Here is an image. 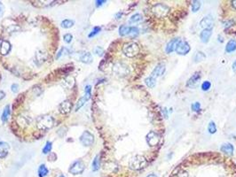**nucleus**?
Here are the masks:
<instances>
[{
    "mask_svg": "<svg viewBox=\"0 0 236 177\" xmlns=\"http://www.w3.org/2000/svg\"><path fill=\"white\" fill-rule=\"evenodd\" d=\"M148 166V160L144 156L136 155L134 156L129 163V167L133 171H140Z\"/></svg>",
    "mask_w": 236,
    "mask_h": 177,
    "instance_id": "nucleus-1",
    "label": "nucleus"
},
{
    "mask_svg": "<svg viewBox=\"0 0 236 177\" xmlns=\"http://www.w3.org/2000/svg\"><path fill=\"white\" fill-rule=\"evenodd\" d=\"M53 119L50 115H43L37 118V126L40 130H48L53 127Z\"/></svg>",
    "mask_w": 236,
    "mask_h": 177,
    "instance_id": "nucleus-2",
    "label": "nucleus"
},
{
    "mask_svg": "<svg viewBox=\"0 0 236 177\" xmlns=\"http://www.w3.org/2000/svg\"><path fill=\"white\" fill-rule=\"evenodd\" d=\"M152 13L157 17V18H164L166 17L170 13V7L163 3H157L153 6L152 7Z\"/></svg>",
    "mask_w": 236,
    "mask_h": 177,
    "instance_id": "nucleus-3",
    "label": "nucleus"
},
{
    "mask_svg": "<svg viewBox=\"0 0 236 177\" xmlns=\"http://www.w3.org/2000/svg\"><path fill=\"white\" fill-rule=\"evenodd\" d=\"M123 52L125 56L129 58H133L139 54L140 47L136 43H133V42L127 43L123 47Z\"/></svg>",
    "mask_w": 236,
    "mask_h": 177,
    "instance_id": "nucleus-4",
    "label": "nucleus"
},
{
    "mask_svg": "<svg viewBox=\"0 0 236 177\" xmlns=\"http://www.w3.org/2000/svg\"><path fill=\"white\" fill-rule=\"evenodd\" d=\"M113 73L119 77H125L130 74L129 67L123 62H116L113 67Z\"/></svg>",
    "mask_w": 236,
    "mask_h": 177,
    "instance_id": "nucleus-5",
    "label": "nucleus"
},
{
    "mask_svg": "<svg viewBox=\"0 0 236 177\" xmlns=\"http://www.w3.org/2000/svg\"><path fill=\"white\" fill-rule=\"evenodd\" d=\"M146 140H147V143H148V144L149 146L155 147V146H157L160 143L161 135L157 132H155V131H150L147 135Z\"/></svg>",
    "mask_w": 236,
    "mask_h": 177,
    "instance_id": "nucleus-6",
    "label": "nucleus"
},
{
    "mask_svg": "<svg viewBox=\"0 0 236 177\" xmlns=\"http://www.w3.org/2000/svg\"><path fill=\"white\" fill-rule=\"evenodd\" d=\"M80 142L84 146H91L94 143V135L89 131H84L80 136Z\"/></svg>",
    "mask_w": 236,
    "mask_h": 177,
    "instance_id": "nucleus-7",
    "label": "nucleus"
},
{
    "mask_svg": "<svg viewBox=\"0 0 236 177\" xmlns=\"http://www.w3.org/2000/svg\"><path fill=\"white\" fill-rule=\"evenodd\" d=\"M84 164L82 160L75 161L69 167V172L72 174H81L84 171Z\"/></svg>",
    "mask_w": 236,
    "mask_h": 177,
    "instance_id": "nucleus-8",
    "label": "nucleus"
},
{
    "mask_svg": "<svg viewBox=\"0 0 236 177\" xmlns=\"http://www.w3.org/2000/svg\"><path fill=\"white\" fill-rule=\"evenodd\" d=\"M190 50H191V47H190L189 44L186 41L180 40L178 42V44H177L175 51L178 55H186L190 52Z\"/></svg>",
    "mask_w": 236,
    "mask_h": 177,
    "instance_id": "nucleus-9",
    "label": "nucleus"
},
{
    "mask_svg": "<svg viewBox=\"0 0 236 177\" xmlns=\"http://www.w3.org/2000/svg\"><path fill=\"white\" fill-rule=\"evenodd\" d=\"M201 73L200 72L194 73V75L186 82V87H188L190 89L195 88L198 85L199 82L201 81Z\"/></svg>",
    "mask_w": 236,
    "mask_h": 177,
    "instance_id": "nucleus-10",
    "label": "nucleus"
},
{
    "mask_svg": "<svg viewBox=\"0 0 236 177\" xmlns=\"http://www.w3.org/2000/svg\"><path fill=\"white\" fill-rule=\"evenodd\" d=\"M200 26L203 29H209L211 30L214 27V20L211 15L205 16L200 22Z\"/></svg>",
    "mask_w": 236,
    "mask_h": 177,
    "instance_id": "nucleus-11",
    "label": "nucleus"
},
{
    "mask_svg": "<svg viewBox=\"0 0 236 177\" xmlns=\"http://www.w3.org/2000/svg\"><path fill=\"white\" fill-rule=\"evenodd\" d=\"M72 110V103L68 100H65L59 105V111L62 114H68Z\"/></svg>",
    "mask_w": 236,
    "mask_h": 177,
    "instance_id": "nucleus-12",
    "label": "nucleus"
},
{
    "mask_svg": "<svg viewBox=\"0 0 236 177\" xmlns=\"http://www.w3.org/2000/svg\"><path fill=\"white\" fill-rule=\"evenodd\" d=\"M165 70H166V68H165V65L164 64H162V63L161 64H158L155 67V69L153 70V72L151 74V76L154 77L155 79L157 78V77H160V76H162L165 73Z\"/></svg>",
    "mask_w": 236,
    "mask_h": 177,
    "instance_id": "nucleus-13",
    "label": "nucleus"
},
{
    "mask_svg": "<svg viewBox=\"0 0 236 177\" xmlns=\"http://www.w3.org/2000/svg\"><path fill=\"white\" fill-rule=\"evenodd\" d=\"M179 41H180V39H178V38L171 39V40L167 44V45H166V48H165V52H166V53L171 54V52H173L176 50L177 44H178Z\"/></svg>",
    "mask_w": 236,
    "mask_h": 177,
    "instance_id": "nucleus-14",
    "label": "nucleus"
},
{
    "mask_svg": "<svg viewBox=\"0 0 236 177\" xmlns=\"http://www.w3.org/2000/svg\"><path fill=\"white\" fill-rule=\"evenodd\" d=\"M11 51V44L6 41V40H3L1 42V44H0V53L2 55H7Z\"/></svg>",
    "mask_w": 236,
    "mask_h": 177,
    "instance_id": "nucleus-15",
    "label": "nucleus"
},
{
    "mask_svg": "<svg viewBox=\"0 0 236 177\" xmlns=\"http://www.w3.org/2000/svg\"><path fill=\"white\" fill-rule=\"evenodd\" d=\"M233 145L230 143H223L220 147V150L222 152H224V154L226 155H232L233 153Z\"/></svg>",
    "mask_w": 236,
    "mask_h": 177,
    "instance_id": "nucleus-16",
    "label": "nucleus"
},
{
    "mask_svg": "<svg viewBox=\"0 0 236 177\" xmlns=\"http://www.w3.org/2000/svg\"><path fill=\"white\" fill-rule=\"evenodd\" d=\"M212 35V31L209 30V29H203L201 34H200V38H201V41L204 44L208 43L210 37Z\"/></svg>",
    "mask_w": 236,
    "mask_h": 177,
    "instance_id": "nucleus-17",
    "label": "nucleus"
},
{
    "mask_svg": "<svg viewBox=\"0 0 236 177\" xmlns=\"http://www.w3.org/2000/svg\"><path fill=\"white\" fill-rule=\"evenodd\" d=\"M75 78L73 76H68L64 79L63 82H62V86L65 87L66 89H72L75 85Z\"/></svg>",
    "mask_w": 236,
    "mask_h": 177,
    "instance_id": "nucleus-18",
    "label": "nucleus"
},
{
    "mask_svg": "<svg viewBox=\"0 0 236 177\" xmlns=\"http://www.w3.org/2000/svg\"><path fill=\"white\" fill-rule=\"evenodd\" d=\"M80 61L84 64H90L92 62V56L90 52H85L80 55Z\"/></svg>",
    "mask_w": 236,
    "mask_h": 177,
    "instance_id": "nucleus-19",
    "label": "nucleus"
},
{
    "mask_svg": "<svg viewBox=\"0 0 236 177\" xmlns=\"http://www.w3.org/2000/svg\"><path fill=\"white\" fill-rule=\"evenodd\" d=\"M234 51H236V39H231L226 44L225 52L227 53H232Z\"/></svg>",
    "mask_w": 236,
    "mask_h": 177,
    "instance_id": "nucleus-20",
    "label": "nucleus"
},
{
    "mask_svg": "<svg viewBox=\"0 0 236 177\" xmlns=\"http://www.w3.org/2000/svg\"><path fill=\"white\" fill-rule=\"evenodd\" d=\"M131 30H132V27H128V26H121L119 28V35L121 37H126V36H130L131 34Z\"/></svg>",
    "mask_w": 236,
    "mask_h": 177,
    "instance_id": "nucleus-21",
    "label": "nucleus"
},
{
    "mask_svg": "<svg viewBox=\"0 0 236 177\" xmlns=\"http://www.w3.org/2000/svg\"><path fill=\"white\" fill-rule=\"evenodd\" d=\"M10 113H11V110H10V105H6L5 107V110L2 113V117H1V120L2 121L5 123L8 120V118L10 116Z\"/></svg>",
    "mask_w": 236,
    "mask_h": 177,
    "instance_id": "nucleus-22",
    "label": "nucleus"
},
{
    "mask_svg": "<svg viewBox=\"0 0 236 177\" xmlns=\"http://www.w3.org/2000/svg\"><path fill=\"white\" fill-rule=\"evenodd\" d=\"M205 59H206V56H205V54H204L202 52H200V51L196 52V53L194 54V62H195V63L201 62V61L204 60Z\"/></svg>",
    "mask_w": 236,
    "mask_h": 177,
    "instance_id": "nucleus-23",
    "label": "nucleus"
},
{
    "mask_svg": "<svg viewBox=\"0 0 236 177\" xmlns=\"http://www.w3.org/2000/svg\"><path fill=\"white\" fill-rule=\"evenodd\" d=\"M100 167V162H99V156L97 155L93 161H92V165H91V168H92V171H98Z\"/></svg>",
    "mask_w": 236,
    "mask_h": 177,
    "instance_id": "nucleus-24",
    "label": "nucleus"
},
{
    "mask_svg": "<svg viewBox=\"0 0 236 177\" xmlns=\"http://www.w3.org/2000/svg\"><path fill=\"white\" fill-rule=\"evenodd\" d=\"M142 20H143V17L140 14H135L130 18L129 22L130 23H138V22L141 21Z\"/></svg>",
    "mask_w": 236,
    "mask_h": 177,
    "instance_id": "nucleus-25",
    "label": "nucleus"
},
{
    "mask_svg": "<svg viewBox=\"0 0 236 177\" xmlns=\"http://www.w3.org/2000/svg\"><path fill=\"white\" fill-rule=\"evenodd\" d=\"M48 169L45 166V165H41L38 168V176L39 177H45L48 174Z\"/></svg>",
    "mask_w": 236,
    "mask_h": 177,
    "instance_id": "nucleus-26",
    "label": "nucleus"
},
{
    "mask_svg": "<svg viewBox=\"0 0 236 177\" xmlns=\"http://www.w3.org/2000/svg\"><path fill=\"white\" fill-rule=\"evenodd\" d=\"M145 83L148 88H154L156 84V80L154 77L149 76V77L145 79Z\"/></svg>",
    "mask_w": 236,
    "mask_h": 177,
    "instance_id": "nucleus-27",
    "label": "nucleus"
},
{
    "mask_svg": "<svg viewBox=\"0 0 236 177\" xmlns=\"http://www.w3.org/2000/svg\"><path fill=\"white\" fill-rule=\"evenodd\" d=\"M87 101H88V100L85 98V97H82L77 101V104H76V111L77 112L80 108H82Z\"/></svg>",
    "mask_w": 236,
    "mask_h": 177,
    "instance_id": "nucleus-28",
    "label": "nucleus"
},
{
    "mask_svg": "<svg viewBox=\"0 0 236 177\" xmlns=\"http://www.w3.org/2000/svg\"><path fill=\"white\" fill-rule=\"evenodd\" d=\"M36 59H37V61H40V64L43 63L46 59V53L42 52H37L36 54Z\"/></svg>",
    "mask_w": 236,
    "mask_h": 177,
    "instance_id": "nucleus-29",
    "label": "nucleus"
},
{
    "mask_svg": "<svg viewBox=\"0 0 236 177\" xmlns=\"http://www.w3.org/2000/svg\"><path fill=\"white\" fill-rule=\"evenodd\" d=\"M74 24H75V22H74V21H72V20H64V21L61 22V26H62V28H64V29H69V28L73 27Z\"/></svg>",
    "mask_w": 236,
    "mask_h": 177,
    "instance_id": "nucleus-30",
    "label": "nucleus"
},
{
    "mask_svg": "<svg viewBox=\"0 0 236 177\" xmlns=\"http://www.w3.org/2000/svg\"><path fill=\"white\" fill-rule=\"evenodd\" d=\"M201 8V2L198 0H194L192 2V11L193 13H197Z\"/></svg>",
    "mask_w": 236,
    "mask_h": 177,
    "instance_id": "nucleus-31",
    "label": "nucleus"
},
{
    "mask_svg": "<svg viewBox=\"0 0 236 177\" xmlns=\"http://www.w3.org/2000/svg\"><path fill=\"white\" fill-rule=\"evenodd\" d=\"M208 131L210 134H215L217 132V126L214 121H210L208 125Z\"/></svg>",
    "mask_w": 236,
    "mask_h": 177,
    "instance_id": "nucleus-32",
    "label": "nucleus"
},
{
    "mask_svg": "<svg viewBox=\"0 0 236 177\" xmlns=\"http://www.w3.org/2000/svg\"><path fill=\"white\" fill-rule=\"evenodd\" d=\"M84 91H85V98L87 100H89L91 98V85H87L84 89Z\"/></svg>",
    "mask_w": 236,
    "mask_h": 177,
    "instance_id": "nucleus-33",
    "label": "nucleus"
},
{
    "mask_svg": "<svg viewBox=\"0 0 236 177\" xmlns=\"http://www.w3.org/2000/svg\"><path fill=\"white\" fill-rule=\"evenodd\" d=\"M52 147H53V145H52V143L51 142H46V144L45 145V147H44V149H43V153L44 154H47V153H49L51 150H52Z\"/></svg>",
    "mask_w": 236,
    "mask_h": 177,
    "instance_id": "nucleus-34",
    "label": "nucleus"
},
{
    "mask_svg": "<svg viewBox=\"0 0 236 177\" xmlns=\"http://www.w3.org/2000/svg\"><path fill=\"white\" fill-rule=\"evenodd\" d=\"M210 87H211V83H210L209 81H204V82H202V84H201V90H202L203 91H207V90H209L210 89Z\"/></svg>",
    "mask_w": 236,
    "mask_h": 177,
    "instance_id": "nucleus-35",
    "label": "nucleus"
},
{
    "mask_svg": "<svg viewBox=\"0 0 236 177\" xmlns=\"http://www.w3.org/2000/svg\"><path fill=\"white\" fill-rule=\"evenodd\" d=\"M101 30V28L100 27H95L93 29H92V31L89 34V37L91 38V37H95L97 34H99V31Z\"/></svg>",
    "mask_w": 236,
    "mask_h": 177,
    "instance_id": "nucleus-36",
    "label": "nucleus"
},
{
    "mask_svg": "<svg viewBox=\"0 0 236 177\" xmlns=\"http://www.w3.org/2000/svg\"><path fill=\"white\" fill-rule=\"evenodd\" d=\"M191 109L193 112H199L201 110V104L199 102H195L191 105Z\"/></svg>",
    "mask_w": 236,
    "mask_h": 177,
    "instance_id": "nucleus-37",
    "label": "nucleus"
},
{
    "mask_svg": "<svg viewBox=\"0 0 236 177\" xmlns=\"http://www.w3.org/2000/svg\"><path fill=\"white\" fill-rule=\"evenodd\" d=\"M8 155V150L5 148L0 149V158H5Z\"/></svg>",
    "mask_w": 236,
    "mask_h": 177,
    "instance_id": "nucleus-38",
    "label": "nucleus"
},
{
    "mask_svg": "<svg viewBox=\"0 0 236 177\" xmlns=\"http://www.w3.org/2000/svg\"><path fill=\"white\" fill-rule=\"evenodd\" d=\"M64 41H65V43H67V44H70L71 42H72V39H73V36L71 35V34H66V35H64Z\"/></svg>",
    "mask_w": 236,
    "mask_h": 177,
    "instance_id": "nucleus-39",
    "label": "nucleus"
},
{
    "mask_svg": "<svg viewBox=\"0 0 236 177\" xmlns=\"http://www.w3.org/2000/svg\"><path fill=\"white\" fill-rule=\"evenodd\" d=\"M94 53H95L96 55L102 56V55H103V53H104V50H103V48H101V47L98 46V47H96V48L94 49Z\"/></svg>",
    "mask_w": 236,
    "mask_h": 177,
    "instance_id": "nucleus-40",
    "label": "nucleus"
},
{
    "mask_svg": "<svg viewBox=\"0 0 236 177\" xmlns=\"http://www.w3.org/2000/svg\"><path fill=\"white\" fill-rule=\"evenodd\" d=\"M105 3H106L105 0H97V1H96V6L99 7V6H102V5L105 4Z\"/></svg>",
    "mask_w": 236,
    "mask_h": 177,
    "instance_id": "nucleus-41",
    "label": "nucleus"
},
{
    "mask_svg": "<svg viewBox=\"0 0 236 177\" xmlns=\"http://www.w3.org/2000/svg\"><path fill=\"white\" fill-rule=\"evenodd\" d=\"M11 88H12V91H13L14 93L18 92V88H19V86H18L17 84H13Z\"/></svg>",
    "mask_w": 236,
    "mask_h": 177,
    "instance_id": "nucleus-42",
    "label": "nucleus"
},
{
    "mask_svg": "<svg viewBox=\"0 0 236 177\" xmlns=\"http://www.w3.org/2000/svg\"><path fill=\"white\" fill-rule=\"evenodd\" d=\"M0 148L6 149V148H9V145H8V143H6L5 142H0Z\"/></svg>",
    "mask_w": 236,
    "mask_h": 177,
    "instance_id": "nucleus-43",
    "label": "nucleus"
},
{
    "mask_svg": "<svg viewBox=\"0 0 236 177\" xmlns=\"http://www.w3.org/2000/svg\"><path fill=\"white\" fill-rule=\"evenodd\" d=\"M3 13H4V6L1 2H0V16L3 14Z\"/></svg>",
    "mask_w": 236,
    "mask_h": 177,
    "instance_id": "nucleus-44",
    "label": "nucleus"
},
{
    "mask_svg": "<svg viewBox=\"0 0 236 177\" xmlns=\"http://www.w3.org/2000/svg\"><path fill=\"white\" fill-rule=\"evenodd\" d=\"M6 97V93L2 90H0V100H2Z\"/></svg>",
    "mask_w": 236,
    "mask_h": 177,
    "instance_id": "nucleus-45",
    "label": "nucleus"
},
{
    "mask_svg": "<svg viewBox=\"0 0 236 177\" xmlns=\"http://www.w3.org/2000/svg\"><path fill=\"white\" fill-rule=\"evenodd\" d=\"M232 70H233V72L234 73H236V60L232 63Z\"/></svg>",
    "mask_w": 236,
    "mask_h": 177,
    "instance_id": "nucleus-46",
    "label": "nucleus"
},
{
    "mask_svg": "<svg viewBox=\"0 0 236 177\" xmlns=\"http://www.w3.org/2000/svg\"><path fill=\"white\" fill-rule=\"evenodd\" d=\"M231 3H232V7L236 9V0H232V1Z\"/></svg>",
    "mask_w": 236,
    "mask_h": 177,
    "instance_id": "nucleus-47",
    "label": "nucleus"
},
{
    "mask_svg": "<svg viewBox=\"0 0 236 177\" xmlns=\"http://www.w3.org/2000/svg\"><path fill=\"white\" fill-rule=\"evenodd\" d=\"M121 16H122V13H119V14H117L115 15L116 19H120V18H121Z\"/></svg>",
    "mask_w": 236,
    "mask_h": 177,
    "instance_id": "nucleus-48",
    "label": "nucleus"
},
{
    "mask_svg": "<svg viewBox=\"0 0 236 177\" xmlns=\"http://www.w3.org/2000/svg\"><path fill=\"white\" fill-rule=\"evenodd\" d=\"M147 177H158L156 174H154V173H152V174H149V175H148Z\"/></svg>",
    "mask_w": 236,
    "mask_h": 177,
    "instance_id": "nucleus-49",
    "label": "nucleus"
},
{
    "mask_svg": "<svg viewBox=\"0 0 236 177\" xmlns=\"http://www.w3.org/2000/svg\"><path fill=\"white\" fill-rule=\"evenodd\" d=\"M59 177H65V176H64V175H63V174H61V175H60V176H59Z\"/></svg>",
    "mask_w": 236,
    "mask_h": 177,
    "instance_id": "nucleus-50",
    "label": "nucleus"
}]
</instances>
